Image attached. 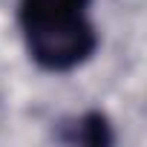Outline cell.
I'll use <instances>...</instances> for the list:
<instances>
[{
  "mask_svg": "<svg viewBox=\"0 0 147 147\" xmlns=\"http://www.w3.org/2000/svg\"><path fill=\"white\" fill-rule=\"evenodd\" d=\"M78 127L72 130V136H66L69 141L78 144H110V133H107V121L98 113H87L75 121Z\"/></svg>",
  "mask_w": 147,
  "mask_h": 147,
  "instance_id": "7a4b0ae2",
  "label": "cell"
},
{
  "mask_svg": "<svg viewBox=\"0 0 147 147\" xmlns=\"http://www.w3.org/2000/svg\"><path fill=\"white\" fill-rule=\"evenodd\" d=\"M90 0H20V26L29 55L52 72H66L95 52Z\"/></svg>",
  "mask_w": 147,
  "mask_h": 147,
  "instance_id": "6da1fadb",
  "label": "cell"
}]
</instances>
